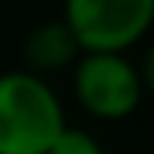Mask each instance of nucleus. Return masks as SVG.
<instances>
[{
    "label": "nucleus",
    "mask_w": 154,
    "mask_h": 154,
    "mask_svg": "<svg viewBox=\"0 0 154 154\" xmlns=\"http://www.w3.org/2000/svg\"><path fill=\"white\" fill-rule=\"evenodd\" d=\"M63 127V106L45 79L0 72V154H45Z\"/></svg>",
    "instance_id": "obj_1"
},
{
    "label": "nucleus",
    "mask_w": 154,
    "mask_h": 154,
    "mask_svg": "<svg viewBox=\"0 0 154 154\" xmlns=\"http://www.w3.org/2000/svg\"><path fill=\"white\" fill-rule=\"evenodd\" d=\"M63 24L82 54H124L154 24V0H69Z\"/></svg>",
    "instance_id": "obj_2"
},
{
    "label": "nucleus",
    "mask_w": 154,
    "mask_h": 154,
    "mask_svg": "<svg viewBox=\"0 0 154 154\" xmlns=\"http://www.w3.org/2000/svg\"><path fill=\"white\" fill-rule=\"evenodd\" d=\"M72 91L79 106L103 121L127 118L139 109V69L124 54H82L75 60Z\"/></svg>",
    "instance_id": "obj_3"
},
{
    "label": "nucleus",
    "mask_w": 154,
    "mask_h": 154,
    "mask_svg": "<svg viewBox=\"0 0 154 154\" xmlns=\"http://www.w3.org/2000/svg\"><path fill=\"white\" fill-rule=\"evenodd\" d=\"M79 42H75L72 30L63 24V18H51L42 21L30 30L27 42H24V63L27 72L33 75H48V72H60L69 63L79 60Z\"/></svg>",
    "instance_id": "obj_4"
},
{
    "label": "nucleus",
    "mask_w": 154,
    "mask_h": 154,
    "mask_svg": "<svg viewBox=\"0 0 154 154\" xmlns=\"http://www.w3.org/2000/svg\"><path fill=\"white\" fill-rule=\"evenodd\" d=\"M45 154H103L100 142L79 127H63V133L51 142V148Z\"/></svg>",
    "instance_id": "obj_5"
},
{
    "label": "nucleus",
    "mask_w": 154,
    "mask_h": 154,
    "mask_svg": "<svg viewBox=\"0 0 154 154\" xmlns=\"http://www.w3.org/2000/svg\"><path fill=\"white\" fill-rule=\"evenodd\" d=\"M139 69V82H142V91L148 88L151 94H154V42L145 48V54H142V66H136Z\"/></svg>",
    "instance_id": "obj_6"
}]
</instances>
